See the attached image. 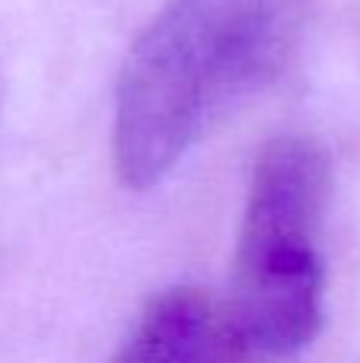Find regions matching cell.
<instances>
[{"mask_svg":"<svg viewBox=\"0 0 360 363\" xmlns=\"http://www.w3.org/2000/svg\"><path fill=\"white\" fill-rule=\"evenodd\" d=\"M303 0H169L140 32L115 96V169L157 185L293 51Z\"/></svg>","mask_w":360,"mask_h":363,"instance_id":"cell-1","label":"cell"},{"mask_svg":"<svg viewBox=\"0 0 360 363\" xmlns=\"http://www.w3.org/2000/svg\"><path fill=\"white\" fill-rule=\"evenodd\" d=\"M325 204L322 147L297 134L274 138L255 163L233 264L230 319L249 354L291 357L322 328Z\"/></svg>","mask_w":360,"mask_h":363,"instance_id":"cell-2","label":"cell"},{"mask_svg":"<svg viewBox=\"0 0 360 363\" xmlns=\"http://www.w3.org/2000/svg\"><path fill=\"white\" fill-rule=\"evenodd\" d=\"M230 309L198 287L153 296L112 363H242Z\"/></svg>","mask_w":360,"mask_h":363,"instance_id":"cell-3","label":"cell"}]
</instances>
